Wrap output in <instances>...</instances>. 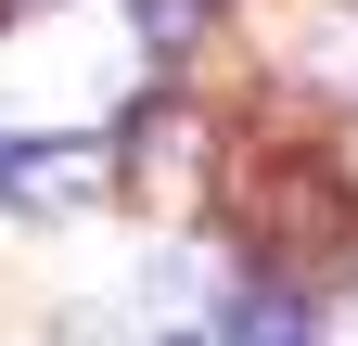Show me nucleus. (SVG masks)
Wrapping results in <instances>:
<instances>
[{"mask_svg": "<svg viewBox=\"0 0 358 346\" xmlns=\"http://www.w3.org/2000/svg\"><path fill=\"white\" fill-rule=\"evenodd\" d=\"M128 13H141V52H192L217 26V0H128Z\"/></svg>", "mask_w": 358, "mask_h": 346, "instance_id": "nucleus-4", "label": "nucleus"}, {"mask_svg": "<svg viewBox=\"0 0 358 346\" xmlns=\"http://www.w3.org/2000/svg\"><path fill=\"white\" fill-rule=\"evenodd\" d=\"M217 346H320V308H307L294 282H243L231 321H217Z\"/></svg>", "mask_w": 358, "mask_h": 346, "instance_id": "nucleus-3", "label": "nucleus"}, {"mask_svg": "<svg viewBox=\"0 0 358 346\" xmlns=\"http://www.w3.org/2000/svg\"><path fill=\"white\" fill-rule=\"evenodd\" d=\"M103 193V141H38V154H0V205L26 219H64V205Z\"/></svg>", "mask_w": 358, "mask_h": 346, "instance_id": "nucleus-2", "label": "nucleus"}, {"mask_svg": "<svg viewBox=\"0 0 358 346\" xmlns=\"http://www.w3.org/2000/svg\"><path fill=\"white\" fill-rule=\"evenodd\" d=\"M231 231H243V256L256 270H333L345 256V231H358V193L333 180L320 154H268V167H243L231 180Z\"/></svg>", "mask_w": 358, "mask_h": 346, "instance_id": "nucleus-1", "label": "nucleus"}]
</instances>
